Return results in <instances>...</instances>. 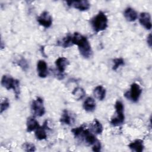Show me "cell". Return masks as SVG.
I'll use <instances>...</instances> for the list:
<instances>
[{
    "instance_id": "cb8c5ba5",
    "label": "cell",
    "mask_w": 152,
    "mask_h": 152,
    "mask_svg": "<svg viewBox=\"0 0 152 152\" xmlns=\"http://www.w3.org/2000/svg\"><path fill=\"white\" fill-rule=\"evenodd\" d=\"M23 148L26 151H34L36 150L35 145L31 142H26L23 144Z\"/></svg>"
},
{
    "instance_id": "7c38bea8",
    "label": "cell",
    "mask_w": 152,
    "mask_h": 152,
    "mask_svg": "<svg viewBox=\"0 0 152 152\" xmlns=\"http://www.w3.org/2000/svg\"><path fill=\"white\" fill-rule=\"evenodd\" d=\"M48 128V121H46L43 126H39L35 131V137L39 140H45L47 138V134L46 132V129Z\"/></svg>"
},
{
    "instance_id": "8fae6325",
    "label": "cell",
    "mask_w": 152,
    "mask_h": 152,
    "mask_svg": "<svg viewBox=\"0 0 152 152\" xmlns=\"http://www.w3.org/2000/svg\"><path fill=\"white\" fill-rule=\"evenodd\" d=\"M38 75L40 78H45L48 75V70L46 62L44 60H39L37 64Z\"/></svg>"
},
{
    "instance_id": "4fadbf2b",
    "label": "cell",
    "mask_w": 152,
    "mask_h": 152,
    "mask_svg": "<svg viewBox=\"0 0 152 152\" xmlns=\"http://www.w3.org/2000/svg\"><path fill=\"white\" fill-rule=\"evenodd\" d=\"M69 64V61L65 57H59L55 61V65L61 74H62L65 71L66 68Z\"/></svg>"
},
{
    "instance_id": "3957f363",
    "label": "cell",
    "mask_w": 152,
    "mask_h": 152,
    "mask_svg": "<svg viewBox=\"0 0 152 152\" xmlns=\"http://www.w3.org/2000/svg\"><path fill=\"white\" fill-rule=\"evenodd\" d=\"M1 85L7 90L12 89L15 94V97L18 99L20 95V81L14 79L10 75H4L1 79Z\"/></svg>"
},
{
    "instance_id": "7402d4cb",
    "label": "cell",
    "mask_w": 152,
    "mask_h": 152,
    "mask_svg": "<svg viewBox=\"0 0 152 152\" xmlns=\"http://www.w3.org/2000/svg\"><path fill=\"white\" fill-rule=\"evenodd\" d=\"M72 94L77 100H80L84 97L86 92L83 88L81 87H76L72 91Z\"/></svg>"
},
{
    "instance_id": "5b68a950",
    "label": "cell",
    "mask_w": 152,
    "mask_h": 152,
    "mask_svg": "<svg viewBox=\"0 0 152 152\" xmlns=\"http://www.w3.org/2000/svg\"><path fill=\"white\" fill-rule=\"evenodd\" d=\"M142 93V89L137 83H133L131 85L129 90L124 94V96L132 102H137Z\"/></svg>"
},
{
    "instance_id": "9a60e30c",
    "label": "cell",
    "mask_w": 152,
    "mask_h": 152,
    "mask_svg": "<svg viewBox=\"0 0 152 152\" xmlns=\"http://www.w3.org/2000/svg\"><path fill=\"white\" fill-rule=\"evenodd\" d=\"M128 147L132 151H134L136 152H141L144 150V145L143 141L142 140L137 139L131 142L128 145Z\"/></svg>"
},
{
    "instance_id": "8992f818",
    "label": "cell",
    "mask_w": 152,
    "mask_h": 152,
    "mask_svg": "<svg viewBox=\"0 0 152 152\" xmlns=\"http://www.w3.org/2000/svg\"><path fill=\"white\" fill-rule=\"evenodd\" d=\"M31 109L34 115L37 116H42L45 113V109L43 105V99L38 97L36 99L32 101Z\"/></svg>"
},
{
    "instance_id": "603a6c76",
    "label": "cell",
    "mask_w": 152,
    "mask_h": 152,
    "mask_svg": "<svg viewBox=\"0 0 152 152\" xmlns=\"http://www.w3.org/2000/svg\"><path fill=\"white\" fill-rule=\"evenodd\" d=\"M113 65L112 66V69L114 71H116L120 66L124 65L125 64L124 60L122 58H118L114 59L113 60Z\"/></svg>"
},
{
    "instance_id": "5bb4252c",
    "label": "cell",
    "mask_w": 152,
    "mask_h": 152,
    "mask_svg": "<svg viewBox=\"0 0 152 152\" xmlns=\"http://www.w3.org/2000/svg\"><path fill=\"white\" fill-rule=\"evenodd\" d=\"M60 122L62 124L71 125L74 123V118L67 110H64L61 115Z\"/></svg>"
},
{
    "instance_id": "44dd1931",
    "label": "cell",
    "mask_w": 152,
    "mask_h": 152,
    "mask_svg": "<svg viewBox=\"0 0 152 152\" xmlns=\"http://www.w3.org/2000/svg\"><path fill=\"white\" fill-rule=\"evenodd\" d=\"M58 43L59 45L62 46L64 48L71 46L72 45H73L72 42V36L70 34H68L62 39L58 41Z\"/></svg>"
},
{
    "instance_id": "ac0fdd59",
    "label": "cell",
    "mask_w": 152,
    "mask_h": 152,
    "mask_svg": "<svg viewBox=\"0 0 152 152\" xmlns=\"http://www.w3.org/2000/svg\"><path fill=\"white\" fill-rule=\"evenodd\" d=\"M27 131L30 132L37 129L40 126L39 122L34 117H29L27 120Z\"/></svg>"
},
{
    "instance_id": "d6986e66",
    "label": "cell",
    "mask_w": 152,
    "mask_h": 152,
    "mask_svg": "<svg viewBox=\"0 0 152 152\" xmlns=\"http://www.w3.org/2000/svg\"><path fill=\"white\" fill-rule=\"evenodd\" d=\"M93 94L99 100H103L106 96V89L102 86H97L93 90Z\"/></svg>"
},
{
    "instance_id": "6da1fadb",
    "label": "cell",
    "mask_w": 152,
    "mask_h": 152,
    "mask_svg": "<svg viewBox=\"0 0 152 152\" xmlns=\"http://www.w3.org/2000/svg\"><path fill=\"white\" fill-rule=\"evenodd\" d=\"M72 42L73 45L78 46L80 54L84 58H88L91 56L93 51L86 37L78 32H75L72 36Z\"/></svg>"
},
{
    "instance_id": "484cf974",
    "label": "cell",
    "mask_w": 152,
    "mask_h": 152,
    "mask_svg": "<svg viewBox=\"0 0 152 152\" xmlns=\"http://www.w3.org/2000/svg\"><path fill=\"white\" fill-rule=\"evenodd\" d=\"M17 64H18V65H19L24 71H26L28 68V65L27 64V62L23 58H21L19 61H18Z\"/></svg>"
},
{
    "instance_id": "ba28073f",
    "label": "cell",
    "mask_w": 152,
    "mask_h": 152,
    "mask_svg": "<svg viewBox=\"0 0 152 152\" xmlns=\"http://www.w3.org/2000/svg\"><path fill=\"white\" fill-rule=\"evenodd\" d=\"M37 21L40 25L45 28H49L52 24V17L48 11H43L37 17Z\"/></svg>"
},
{
    "instance_id": "30bf717a",
    "label": "cell",
    "mask_w": 152,
    "mask_h": 152,
    "mask_svg": "<svg viewBox=\"0 0 152 152\" xmlns=\"http://www.w3.org/2000/svg\"><path fill=\"white\" fill-rule=\"evenodd\" d=\"M139 21L140 24L146 29L150 30L151 28V15L148 12H141L140 15Z\"/></svg>"
},
{
    "instance_id": "7a4b0ae2",
    "label": "cell",
    "mask_w": 152,
    "mask_h": 152,
    "mask_svg": "<svg viewBox=\"0 0 152 152\" xmlns=\"http://www.w3.org/2000/svg\"><path fill=\"white\" fill-rule=\"evenodd\" d=\"M107 17L105 14L100 11L95 17H94L91 21V26L96 33H98L104 30L107 27Z\"/></svg>"
},
{
    "instance_id": "277c9868",
    "label": "cell",
    "mask_w": 152,
    "mask_h": 152,
    "mask_svg": "<svg viewBox=\"0 0 152 152\" xmlns=\"http://www.w3.org/2000/svg\"><path fill=\"white\" fill-rule=\"evenodd\" d=\"M115 114L113 117L111 118L110 123L114 126H119L124 122V107L123 103L120 100H117L115 105Z\"/></svg>"
},
{
    "instance_id": "d4e9b609",
    "label": "cell",
    "mask_w": 152,
    "mask_h": 152,
    "mask_svg": "<svg viewBox=\"0 0 152 152\" xmlns=\"http://www.w3.org/2000/svg\"><path fill=\"white\" fill-rule=\"evenodd\" d=\"M10 106V102L7 98H4L1 100V109H0V113H2L4 111L6 110Z\"/></svg>"
},
{
    "instance_id": "ffe728a7",
    "label": "cell",
    "mask_w": 152,
    "mask_h": 152,
    "mask_svg": "<svg viewBox=\"0 0 152 152\" xmlns=\"http://www.w3.org/2000/svg\"><path fill=\"white\" fill-rule=\"evenodd\" d=\"M90 129L93 132L96 134H100L103 131V126L97 119H94L90 124Z\"/></svg>"
},
{
    "instance_id": "4316f807",
    "label": "cell",
    "mask_w": 152,
    "mask_h": 152,
    "mask_svg": "<svg viewBox=\"0 0 152 152\" xmlns=\"http://www.w3.org/2000/svg\"><path fill=\"white\" fill-rule=\"evenodd\" d=\"M92 150L93 151L97 152H99L101 150V144L98 140L93 145Z\"/></svg>"
},
{
    "instance_id": "e0dca14e",
    "label": "cell",
    "mask_w": 152,
    "mask_h": 152,
    "mask_svg": "<svg viewBox=\"0 0 152 152\" xmlns=\"http://www.w3.org/2000/svg\"><path fill=\"white\" fill-rule=\"evenodd\" d=\"M124 15L125 18L128 21H134L138 17L137 12L131 7H128L125 9Z\"/></svg>"
},
{
    "instance_id": "83f0119b",
    "label": "cell",
    "mask_w": 152,
    "mask_h": 152,
    "mask_svg": "<svg viewBox=\"0 0 152 152\" xmlns=\"http://www.w3.org/2000/svg\"><path fill=\"white\" fill-rule=\"evenodd\" d=\"M147 44L148 45V46L150 47H151V34H149L148 36L147 37Z\"/></svg>"
},
{
    "instance_id": "2e32d148",
    "label": "cell",
    "mask_w": 152,
    "mask_h": 152,
    "mask_svg": "<svg viewBox=\"0 0 152 152\" xmlns=\"http://www.w3.org/2000/svg\"><path fill=\"white\" fill-rule=\"evenodd\" d=\"M83 107L87 112H92L96 109V102L91 97H87L83 103Z\"/></svg>"
},
{
    "instance_id": "52a82bcc",
    "label": "cell",
    "mask_w": 152,
    "mask_h": 152,
    "mask_svg": "<svg viewBox=\"0 0 152 152\" xmlns=\"http://www.w3.org/2000/svg\"><path fill=\"white\" fill-rule=\"evenodd\" d=\"M67 5L72 7L80 11H86L90 7V4L87 0L80 1H68L66 2Z\"/></svg>"
},
{
    "instance_id": "9c48e42d",
    "label": "cell",
    "mask_w": 152,
    "mask_h": 152,
    "mask_svg": "<svg viewBox=\"0 0 152 152\" xmlns=\"http://www.w3.org/2000/svg\"><path fill=\"white\" fill-rule=\"evenodd\" d=\"M81 137L82 138H84L85 142L89 144V145H93L97 141V140L96 139V137L91 133L88 129H84L80 135L78 136V137Z\"/></svg>"
}]
</instances>
